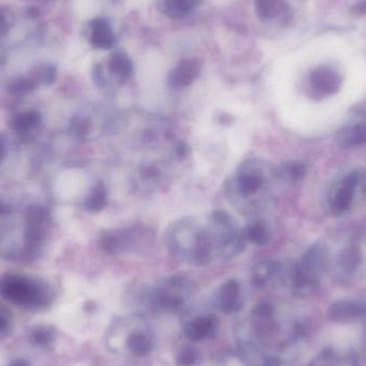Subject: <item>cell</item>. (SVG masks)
<instances>
[{
  "mask_svg": "<svg viewBox=\"0 0 366 366\" xmlns=\"http://www.w3.org/2000/svg\"><path fill=\"white\" fill-rule=\"evenodd\" d=\"M3 294L14 304L39 308L44 304L43 294L38 287L20 278H8L3 285Z\"/></svg>",
  "mask_w": 366,
  "mask_h": 366,
  "instance_id": "obj_1",
  "label": "cell"
},
{
  "mask_svg": "<svg viewBox=\"0 0 366 366\" xmlns=\"http://www.w3.org/2000/svg\"><path fill=\"white\" fill-rule=\"evenodd\" d=\"M360 176L357 172L346 175L335 187L329 198V207L333 215H341L347 212L353 206L355 191L359 186Z\"/></svg>",
  "mask_w": 366,
  "mask_h": 366,
  "instance_id": "obj_2",
  "label": "cell"
},
{
  "mask_svg": "<svg viewBox=\"0 0 366 366\" xmlns=\"http://www.w3.org/2000/svg\"><path fill=\"white\" fill-rule=\"evenodd\" d=\"M341 79L337 71L330 67H319L311 75V88L313 95L319 99L330 97L339 91Z\"/></svg>",
  "mask_w": 366,
  "mask_h": 366,
  "instance_id": "obj_3",
  "label": "cell"
},
{
  "mask_svg": "<svg viewBox=\"0 0 366 366\" xmlns=\"http://www.w3.org/2000/svg\"><path fill=\"white\" fill-rule=\"evenodd\" d=\"M254 162L255 161L245 163L236 177L235 188L241 196L249 197L256 194L264 187V175Z\"/></svg>",
  "mask_w": 366,
  "mask_h": 366,
  "instance_id": "obj_4",
  "label": "cell"
},
{
  "mask_svg": "<svg viewBox=\"0 0 366 366\" xmlns=\"http://www.w3.org/2000/svg\"><path fill=\"white\" fill-rule=\"evenodd\" d=\"M337 142L341 149H357L366 145V116L345 126L337 134Z\"/></svg>",
  "mask_w": 366,
  "mask_h": 366,
  "instance_id": "obj_5",
  "label": "cell"
},
{
  "mask_svg": "<svg viewBox=\"0 0 366 366\" xmlns=\"http://www.w3.org/2000/svg\"><path fill=\"white\" fill-rule=\"evenodd\" d=\"M201 65L197 59H186L170 71L168 84L170 88L180 89L188 87L198 77Z\"/></svg>",
  "mask_w": 366,
  "mask_h": 366,
  "instance_id": "obj_6",
  "label": "cell"
},
{
  "mask_svg": "<svg viewBox=\"0 0 366 366\" xmlns=\"http://www.w3.org/2000/svg\"><path fill=\"white\" fill-rule=\"evenodd\" d=\"M90 42L95 48L107 50L115 44V36L111 25L105 18H97L90 22Z\"/></svg>",
  "mask_w": 366,
  "mask_h": 366,
  "instance_id": "obj_7",
  "label": "cell"
},
{
  "mask_svg": "<svg viewBox=\"0 0 366 366\" xmlns=\"http://www.w3.org/2000/svg\"><path fill=\"white\" fill-rule=\"evenodd\" d=\"M365 305L355 301H337L329 310V318L334 321H349L365 313Z\"/></svg>",
  "mask_w": 366,
  "mask_h": 366,
  "instance_id": "obj_8",
  "label": "cell"
},
{
  "mask_svg": "<svg viewBox=\"0 0 366 366\" xmlns=\"http://www.w3.org/2000/svg\"><path fill=\"white\" fill-rule=\"evenodd\" d=\"M217 323L213 317H201L188 323L184 328V334L191 341H201L215 334Z\"/></svg>",
  "mask_w": 366,
  "mask_h": 366,
  "instance_id": "obj_9",
  "label": "cell"
},
{
  "mask_svg": "<svg viewBox=\"0 0 366 366\" xmlns=\"http://www.w3.org/2000/svg\"><path fill=\"white\" fill-rule=\"evenodd\" d=\"M239 284L236 280H229L223 285L219 292V304L224 313L231 314L239 310Z\"/></svg>",
  "mask_w": 366,
  "mask_h": 366,
  "instance_id": "obj_10",
  "label": "cell"
},
{
  "mask_svg": "<svg viewBox=\"0 0 366 366\" xmlns=\"http://www.w3.org/2000/svg\"><path fill=\"white\" fill-rule=\"evenodd\" d=\"M109 72L119 79L120 83H125L133 74V64L126 53L116 52L111 55L109 62Z\"/></svg>",
  "mask_w": 366,
  "mask_h": 366,
  "instance_id": "obj_11",
  "label": "cell"
},
{
  "mask_svg": "<svg viewBox=\"0 0 366 366\" xmlns=\"http://www.w3.org/2000/svg\"><path fill=\"white\" fill-rule=\"evenodd\" d=\"M306 172L308 168L304 163L300 161H287L278 168L276 175L278 178L287 182H298L306 176Z\"/></svg>",
  "mask_w": 366,
  "mask_h": 366,
  "instance_id": "obj_12",
  "label": "cell"
},
{
  "mask_svg": "<svg viewBox=\"0 0 366 366\" xmlns=\"http://www.w3.org/2000/svg\"><path fill=\"white\" fill-rule=\"evenodd\" d=\"M362 254L359 248L351 245L344 249L337 257V264L343 271L353 273L361 264Z\"/></svg>",
  "mask_w": 366,
  "mask_h": 366,
  "instance_id": "obj_13",
  "label": "cell"
},
{
  "mask_svg": "<svg viewBox=\"0 0 366 366\" xmlns=\"http://www.w3.org/2000/svg\"><path fill=\"white\" fill-rule=\"evenodd\" d=\"M199 3L201 0H164V10L170 18H186Z\"/></svg>",
  "mask_w": 366,
  "mask_h": 366,
  "instance_id": "obj_14",
  "label": "cell"
},
{
  "mask_svg": "<svg viewBox=\"0 0 366 366\" xmlns=\"http://www.w3.org/2000/svg\"><path fill=\"white\" fill-rule=\"evenodd\" d=\"M285 0H255V10L262 20H270L286 10Z\"/></svg>",
  "mask_w": 366,
  "mask_h": 366,
  "instance_id": "obj_15",
  "label": "cell"
},
{
  "mask_svg": "<svg viewBox=\"0 0 366 366\" xmlns=\"http://www.w3.org/2000/svg\"><path fill=\"white\" fill-rule=\"evenodd\" d=\"M248 241L256 244L258 247H264L266 244L269 243L271 239V231L269 226L264 222H256L252 224L251 226L248 227L247 231L244 233Z\"/></svg>",
  "mask_w": 366,
  "mask_h": 366,
  "instance_id": "obj_16",
  "label": "cell"
},
{
  "mask_svg": "<svg viewBox=\"0 0 366 366\" xmlns=\"http://www.w3.org/2000/svg\"><path fill=\"white\" fill-rule=\"evenodd\" d=\"M29 339L40 348H48L55 339V330L50 325H36L29 332Z\"/></svg>",
  "mask_w": 366,
  "mask_h": 366,
  "instance_id": "obj_17",
  "label": "cell"
},
{
  "mask_svg": "<svg viewBox=\"0 0 366 366\" xmlns=\"http://www.w3.org/2000/svg\"><path fill=\"white\" fill-rule=\"evenodd\" d=\"M280 271V264L276 262H262L254 269L252 284L255 285L256 287H262L267 283L268 278Z\"/></svg>",
  "mask_w": 366,
  "mask_h": 366,
  "instance_id": "obj_18",
  "label": "cell"
},
{
  "mask_svg": "<svg viewBox=\"0 0 366 366\" xmlns=\"http://www.w3.org/2000/svg\"><path fill=\"white\" fill-rule=\"evenodd\" d=\"M127 347L136 357H144L151 351V343L146 335L142 333H133L128 339Z\"/></svg>",
  "mask_w": 366,
  "mask_h": 366,
  "instance_id": "obj_19",
  "label": "cell"
},
{
  "mask_svg": "<svg viewBox=\"0 0 366 366\" xmlns=\"http://www.w3.org/2000/svg\"><path fill=\"white\" fill-rule=\"evenodd\" d=\"M107 190H105L104 186L100 183L95 187L90 198L88 199V209L93 212H97L107 206Z\"/></svg>",
  "mask_w": 366,
  "mask_h": 366,
  "instance_id": "obj_20",
  "label": "cell"
},
{
  "mask_svg": "<svg viewBox=\"0 0 366 366\" xmlns=\"http://www.w3.org/2000/svg\"><path fill=\"white\" fill-rule=\"evenodd\" d=\"M14 331L13 316L9 311L0 308V339H7Z\"/></svg>",
  "mask_w": 366,
  "mask_h": 366,
  "instance_id": "obj_21",
  "label": "cell"
},
{
  "mask_svg": "<svg viewBox=\"0 0 366 366\" xmlns=\"http://www.w3.org/2000/svg\"><path fill=\"white\" fill-rule=\"evenodd\" d=\"M197 355L194 349H183L178 357H177V365L178 366H193L196 362Z\"/></svg>",
  "mask_w": 366,
  "mask_h": 366,
  "instance_id": "obj_22",
  "label": "cell"
},
{
  "mask_svg": "<svg viewBox=\"0 0 366 366\" xmlns=\"http://www.w3.org/2000/svg\"><path fill=\"white\" fill-rule=\"evenodd\" d=\"M253 314L258 317H267L272 314V308L269 304H260L254 309Z\"/></svg>",
  "mask_w": 366,
  "mask_h": 366,
  "instance_id": "obj_23",
  "label": "cell"
},
{
  "mask_svg": "<svg viewBox=\"0 0 366 366\" xmlns=\"http://www.w3.org/2000/svg\"><path fill=\"white\" fill-rule=\"evenodd\" d=\"M93 79H95V84L97 86H104V74H103V70H102V67L97 66L95 69V73H93Z\"/></svg>",
  "mask_w": 366,
  "mask_h": 366,
  "instance_id": "obj_24",
  "label": "cell"
},
{
  "mask_svg": "<svg viewBox=\"0 0 366 366\" xmlns=\"http://www.w3.org/2000/svg\"><path fill=\"white\" fill-rule=\"evenodd\" d=\"M189 150L188 145H187L186 142H179L178 145L176 146V156L180 158H184L187 156H188Z\"/></svg>",
  "mask_w": 366,
  "mask_h": 366,
  "instance_id": "obj_25",
  "label": "cell"
},
{
  "mask_svg": "<svg viewBox=\"0 0 366 366\" xmlns=\"http://www.w3.org/2000/svg\"><path fill=\"white\" fill-rule=\"evenodd\" d=\"M6 16V11L0 9V30L7 29L8 20Z\"/></svg>",
  "mask_w": 366,
  "mask_h": 366,
  "instance_id": "obj_26",
  "label": "cell"
},
{
  "mask_svg": "<svg viewBox=\"0 0 366 366\" xmlns=\"http://www.w3.org/2000/svg\"><path fill=\"white\" fill-rule=\"evenodd\" d=\"M9 366H30V363L28 360L18 358V359H14L13 361L10 362Z\"/></svg>",
  "mask_w": 366,
  "mask_h": 366,
  "instance_id": "obj_27",
  "label": "cell"
}]
</instances>
